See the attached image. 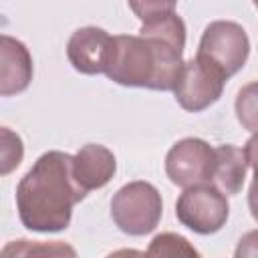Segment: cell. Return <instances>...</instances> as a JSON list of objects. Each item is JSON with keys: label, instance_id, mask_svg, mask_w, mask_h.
I'll return each mask as SVG.
<instances>
[{"label": "cell", "instance_id": "cell-1", "mask_svg": "<svg viewBox=\"0 0 258 258\" xmlns=\"http://www.w3.org/2000/svg\"><path fill=\"white\" fill-rule=\"evenodd\" d=\"M139 34H115L105 75L121 87L173 91L183 69L185 22L175 2H129Z\"/></svg>", "mask_w": 258, "mask_h": 258}, {"label": "cell", "instance_id": "cell-2", "mask_svg": "<svg viewBox=\"0 0 258 258\" xmlns=\"http://www.w3.org/2000/svg\"><path fill=\"white\" fill-rule=\"evenodd\" d=\"M87 191L73 175V155L52 149L42 153L16 187V210L30 232H62L71 224L73 208Z\"/></svg>", "mask_w": 258, "mask_h": 258}, {"label": "cell", "instance_id": "cell-3", "mask_svg": "<svg viewBox=\"0 0 258 258\" xmlns=\"http://www.w3.org/2000/svg\"><path fill=\"white\" fill-rule=\"evenodd\" d=\"M161 214V194L149 181H129L111 198V218L115 226L129 236H145L153 232Z\"/></svg>", "mask_w": 258, "mask_h": 258}, {"label": "cell", "instance_id": "cell-4", "mask_svg": "<svg viewBox=\"0 0 258 258\" xmlns=\"http://www.w3.org/2000/svg\"><path fill=\"white\" fill-rule=\"evenodd\" d=\"M248 54L250 38L244 26L232 20H214L204 28L196 58L228 81L246 64Z\"/></svg>", "mask_w": 258, "mask_h": 258}, {"label": "cell", "instance_id": "cell-5", "mask_svg": "<svg viewBox=\"0 0 258 258\" xmlns=\"http://www.w3.org/2000/svg\"><path fill=\"white\" fill-rule=\"evenodd\" d=\"M175 216L196 234H216L228 222V198L214 183L185 187L175 202Z\"/></svg>", "mask_w": 258, "mask_h": 258}, {"label": "cell", "instance_id": "cell-6", "mask_svg": "<svg viewBox=\"0 0 258 258\" xmlns=\"http://www.w3.org/2000/svg\"><path fill=\"white\" fill-rule=\"evenodd\" d=\"M214 147L198 137H185L171 145L165 155V173L171 183L179 187H194L212 183L214 175Z\"/></svg>", "mask_w": 258, "mask_h": 258}, {"label": "cell", "instance_id": "cell-7", "mask_svg": "<svg viewBox=\"0 0 258 258\" xmlns=\"http://www.w3.org/2000/svg\"><path fill=\"white\" fill-rule=\"evenodd\" d=\"M224 85L226 79L222 75H218L208 64L200 62L198 58H191L183 62L173 95L181 109L189 113H200L222 97Z\"/></svg>", "mask_w": 258, "mask_h": 258}, {"label": "cell", "instance_id": "cell-8", "mask_svg": "<svg viewBox=\"0 0 258 258\" xmlns=\"http://www.w3.org/2000/svg\"><path fill=\"white\" fill-rule=\"evenodd\" d=\"M111 34L99 26H83L77 28L67 44L69 62L77 73L83 75H99L105 73L109 48H111Z\"/></svg>", "mask_w": 258, "mask_h": 258}, {"label": "cell", "instance_id": "cell-9", "mask_svg": "<svg viewBox=\"0 0 258 258\" xmlns=\"http://www.w3.org/2000/svg\"><path fill=\"white\" fill-rule=\"evenodd\" d=\"M32 56L24 42L10 34L0 36V95L10 97L28 89L32 81Z\"/></svg>", "mask_w": 258, "mask_h": 258}, {"label": "cell", "instance_id": "cell-10", "mask_svg": "<svg viewBox=\"0 0 258 258\" xmlns=\"http://www.w3.org/2000/svg\"><path fill=\"white\" fill-rule=\"evenodd\" d=\"M115 171L117 159L113 151L101 143H87L73 155V175L87 194L107 185Z\"/></svg>", "mask_w": 258, "mask_h": 258}, {"label": "cell", "instance_id": "cell-11", "mask_svg": "<svg viewBox=\"0 0 258 258\" xmlns=\"http://www.w3.org/2000/svg\"><path fill=\"white\" fill-rule=\"evenodd\" d=\"M214 155L216 159H214L212 183L226 196H236L244 185L246 167H248L244 151L236 145L224 143L214 147Z\"/></svg>", "mask_w": 258, "mask_h": 258}, {"label": "cell", "instance_id": "cell-12", "mask_svg": "<svg viewBox=\"0 0 258 258\" xmlns=\"http://www.w3.org/2000/svg\"><path fill=\"white\" fill-rule=\"evenodd\" d=\"M0 258H79L77 250L67 242L12 240L2 248Z\"/></svg>", "mask_w": 258, "mask_h": 258}, {"label": "cell", "instance_id": "cell-13", "mask_svg": "<svg viewBox=\"0 0 258 258\" xmlns=\"http://www.w3.org/2000/svg\"><path fill=\"white\" fill-rule=\"evenodd\" d=\"M145 258H202V254L181 234L161 232L149 242Z\"/></svg>", "mask_w": 258, "mask_h": 258}, {"label": "cell", "instance_id": "cell-14", "mask_svg": "<svg viewBox=\"0 0 258 258\" xmlns=\"http://www.w3.org/2000/svg\"><path fill=\"white\" fill-rule=\"evenodd\" d=\"M238 123L252 133H258V81L244 85L234 101Z\"/></svg>", "mask_w": 258, "mask_h": 258}, {"label": "cell", "instance_id": "cell-15", "mask_svg": "<svg viewBox=\"0 0 258 258\" xmlns=\"http://www.w3.org/2000/svg\"><path fill=\"white\" fill-rule=\"evenodd\" d=\"M2 175H8L14 167L20 165L22 155H24V147H22V139L12 133L8 127H2Z\"/></svg>", "mask_w": 258, "mask_h": 258}, {"label": "cell", "instance_id": "cell-16", "mask_svg": "<svg viewBox=\"0 0 258 258\" xmlns=\"http://www.w3.org/2000/svg\"><path fill=\"white\" fill-rule=\"evenodd\" d=\"M234 258H258V230H250L238 240Z\"/></svg>", "mask_w": 258, "mask_h": 258}, {"label": "cell", "instance_id": "cell-17", "mask_svg": "<svg viewBox=\"0 0 258 258\" xmlns=\"http://www.w3.org/2000/svg\"><path fill=\"white\" fill-rule=\"evenodd\" d=\"M244 157H246V163L254 169V175H258V133H254L246 145H244Z\"/></svg>", "mask_w": 258, "mask_h": 258}, {"label": "cell", "instance_id": "cell-18", "mask_svg": "<svg viewBox=\"0 0 258 258\" xmlns=\"http://www.w3.org/2000/svg\"><path fill=\"white\" fill-rule=\"evenodd\" d=\"M248 208H250L252 218L258 222V175H254L250 189H248Z\"/></svg>", "mask_w": 258, "mask_h": 258}, {"label": "cell", "instance_id": "cell-19", "mask_svg": "<svg viewBox=\"0 0 258 258\" xmlns=\"http://www.w3.org/2000/svg\"><path fill=\"white\" fill-rule=\"evenodd\" d=\"M107 258H145V254L141 250H135V248H121V250L111 252Z\"/></svg>", "mask_w": 258, "mask_h": 258}, {"label": "cell", "instance_id": "cell-20", "mask_svg": "<svg viewBox=\"0 0 258 258\" xmlns=\"http://www.w3.org/2000/svg\"><path fill=\"white\" fill-rule=\"evenodd\" d=\"M254 6H256V10H258V2H254Z\"/></svg>", "mask_w": 258, "mask_h": 258}]
</instances>
